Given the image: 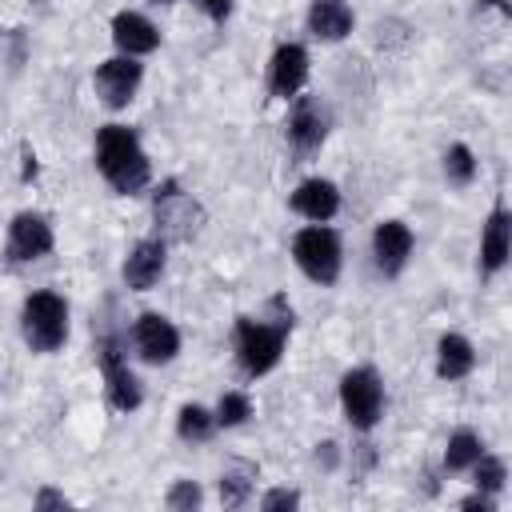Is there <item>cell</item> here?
I'll return each mask as SVG.
<instances>
[{
    "instance_id": "4fadbf2b",
    "label": "cell",
    "mask_w": 512,
    "mask_h": 512,
    "mask_svg": "<svg viewBox=\"0 0 512 512\" xmlns=\"http://www.w3.org/2000/svg\"><path fill=\"white\" fill-rule=\"evenodd\" d=\"M304 80H308V52L300 44H280L268 64V92L288 100L304 88Z\"/></svg>"
},
{
    "instance_id": "52a82bcc",
    "label": "cell",
    "mask_w": 512,
    "mask_h": 512,
    "mask_svg": "<svg viewBox=\"0 0 512 512\" xmlns=\"http://www.w3.org/2000/svg\"><path fill=\"white\" fill-rule=\"evenodd\" d=\"M152 212H156L160 232H164V236H176V240L196 236V228H200V220H204L200 204H196L192 196H184V192H180V180H164V184L156 188Z\"/></svg>"
},
{
    "instance_id": "30bf717a",
    "label": "cell",
    "mask_w": 512,
    "mask_h": 512,
    "mask_svg": "<svg viewBox=\"0 0 512 512\" xmlns=\"http://www.w3.org/2000/svg\"><path fill=\"white\" fill-rule=\"evenodd\" d=\"M132 340H136V352L148 364H168L180 352V332L160 312H140L136 316V328H132Z\"/></svg>"
},
{
    "instance_id": "484cf974",
    "label": "cell",
    "mask_w": 512,
    "mask_h": 512,
    "mask_svg": "<svg viewBox=\"0 0 512 512\" xmlns=\"http://www.w3.org/2000/svg\"><path fill=\"white\" fill-rule=\"evenodd\" d=\"M200 500H204V492H200L196 480H176V484L168 488V496H164V504H168L172 512H192V508H200Z\"/></svg>"
},
{
    "instance_id": "277c9868",
    "label": "cell",
    "mask_w": 512,
    "mask_h": 512,
    "mask_svg": "<svg viewBox=\"0 0 512 512\" xmlns=\"http://www.w3.org/2000/svg\"><path fill=\"white\" fill-rule=\"evenodd\" d=\"M284 336H288L284 324H264V320L240 316V320H236V360H240V372H244V376H264V372H272V368L280 364Z\"/></svg>"
},
{
    "instance_id": "83f0119b",
    "label": "cell",
    "mask_w": 512,
    "mask_h": 512,
    "mask_svg": "<svg viewBox=\"0 0 512 512\" xmlns=\"http://www.w3.org/2000/svg\"><path fill=\"white\" fill-rule=\"evenodd\" d=\"M32 508H36V512H44V508H68V496L56 492V488H40L36 500H32Z\"/></svg>"
},
{
    "instance_id": "9a60e30c",
    "label": "cell",
    "mask_w": 512,
    "mask_h": 512,
    "mask_svg": "<svg viewBox=\"0 0 512 512\" xmlns=\"http://www.w3.org/2000/svg\"><path fill=\"white\" fill-rule=\"evenodd\" d=\"M292 212H300V216L312 220V224L332 220V216L340 212V192H336V184H332V180H320V176L304 180V184L292 192Z\"/></svg>"
},
{
    "instance_id": "44dd1931",
    "label": "cell",
    "mask_w": 512,
    "mask_h": 512,
    "mask_svg": "<svg viewBox=\"0 0 512 512\" xmlns=\"http://www.w3.org/2000/svg\"><path fill=\"white\" fill-rule=\"evenodd\" d=\"M252 484H256V468H252V464H232V468L220 476V500H224L228 508H240V504H248Z\"/></svg>"
},
{
    "instance_id": "d6a6232c",
    "label": "cell",
    "mask_w": 512,
    "mask_h": 512,
    "mask_svg": "<svg viewBox=\"0 0 512 512\" xmlns=\"http://www.w3.org/2000/svg\"><path fill=\"white\" fill-rule=\"evenodd\" d=\"M492 4H500V8H508V4H504V0H492Z\"/></svg>"
},
{
    "instance_id": "836d02e7",
    "label": "cell",
    "mask_w": 512,
    "mask_h": 512,
    "mask_svg": "<svg viewBox=\"0 0 512 512\" xmlns=\"http://www.w3.org/2000/svg\"><path fill=\"white\" fill-rule=\"evenodd\" d=\"M156 4H160V0H156Z\"/></svg>"
},
{
    "instance_id": "603a6c76",
    "label": "cell",
    "mask_w": 512,
    "mask_h": 512,
    "mask_svg": "<svg viewBox=\"0 0 512 512\" xmlns=\"http://www.w3.org/2000/svg\"><path fill=\"white\" fill-rule=\"evenodd\" d=\"M444 176H448V184H456V188L472 184V176H476V156H472L468 144H452V148L444 152Z\"/></svg>"
},
{
    "instance_id": "f1b7e54d",
    "label": "cell",
    "mask_w": 512,
    "mask_h": 512,
    "mask_svg": "<svg viewBox=\"0 0 512 512\" xmlns=\"http://www.w3.org/2000/svg\"><path fill=\"white\" fill-rule=\"evenodd\" d=\"M460 508H464V512H496V500H492V492H480V488H476V496L460 500Z\"/></svg>"
},
{
    "instance_id": "ffe728a7",
    "label": "cell",
    "mask_w": 512,
    "mask_h": 512,
    "mask_svg": "<svg viewBox=\"0 0 512 512\" xmlns=\"http://www.w3.org/2000/svg\"><path fill=\"white\" fill-rule=\"evenodd\" d=\"M480 452H484L480 436H476L472 428H460V432H452V436H448L444 468H448V472H464V468H472V464H476V456H480Z\"/></svg>"
},
{
    "instance_id": "d6986e66",
    "label": "cell",
    "mask_w": 512,
    "mask_h": 512,
    "mask_svg": "<svg viewBox=\"0 0 512 512\" xmlns=\"http://www.w3.org/2000/svg\"><path fill=\"white\" fill-rule=\"evenodd\" d=\"M472 368H476L472 344H468L460 332L440 336V344H436V376H440V380H464Z\"/></svg>"
},
{
    "instance_id": "6da1fadb",
    "label": "cell",
    "mask_w": 512,
    "mask_h": 512,
    "mask_svg": "<svg viewBox=\"0 0 512 512\" xmlns=\"http://www.w3.org/2000/svg\"><path fill=\"white\" fill-rule=\"evenodd\" d=\"M96 168H100V176L120 196L144 192L148 188V176H152V164H148L136 132L124 128V124H104L96 132Z\"/></svg>"
},
{
    "instance_id": "9c48e42d",
    "label": "cell",
    "mask_w": 512,
    "mask_h": 512,
    "mask_svg": "<svg viewBox=\"0 0 512 512\" xmlns=\"http://www.w3.org/2000/svg\"><path fill=\"white\" fill-rule=\"evenodd\" d=\"M140 80H144V68L136 64V56H112L92 72V88L108 108H124L136 96Z\"/></svg>"
},
{
    "instance_id": "cb8c5ba5",
    "label": "cell",
    "mask_w": 512,
    "mask_h": 512,
    "mask_svg": "<svg viewBox=\"0 0 512 512\" xmlns=\"http://www.w3.org/2000/svg\"><path fill=\"white\" fill-rule=\"evenodd\" d=\"M472 476H476V488L480 492H500L504 488V480H508V468H504V460L500 456H476V464H472Z\"/></svg>"
},
{
    "instance_id": "ac0fdd59",
    "label": "cell",
    "mask_w": 512,
    "mask_h": 512,
    "mask_svg": "<svg viewBox=\"0 0 512 512\" xmlns=\"http://www.w3.org/2000/svg\"><path fill=\"white\" fill-rule=\"evenodd\" d=\"M352 24H356V16L344 0H312V8H308V32L316 40H344L352 32Z\"/></svg>"
},
{
    "instance_id": "e0dca14e",
    "label": "cell",
    "mask_w": 512,
    "mask_h": 512,
    "mask_svg": "<svg viewBox=\"0 0 512 512\" xmlns=\"http://www.w3.org/2000/svg\"><path fill=\"white\" fill-rule=\"evenodd\" d=\"M112 40H116V48L124 56H144V52H152L160 44V32L140 12H116L112 16Z\"/></svg>"
},
{
    "instance_id": "f546056e",
    "label": "cell",
    "mask_w": 512,
    "mask_h": 512,
    "mask_svg": "<svg viewBox=\"0 0 512 512\" xmlns=\"http://www.w3.org/2000/svg\"><path fill=\"white\" fill-rule=\"evenodd\" d=\"M196 4H200V8H204L212 20H224V16L232 12V0H196Z\"/></svg>"
},
{
    "instance_id": "3957f363",
    "label": "cell",
    "mask_w": 512,
    "mask_h": 512,
    "mask_svg": "<svg viewBox=\"0 0 512 512\" xmlns=\"http://www.w3.org/2000/svg\"><path fill=\"white\" fill-rule=\"evenodd\" d=\"M292 260L296 268L316 280V284H336L340 280V264H344V252H340V236L328 228V224H312V228H300L292 236Z\"/></svg>"
},
{
    "instance_id": "ba28073f",
    "label": "cell",
    "mask_w": 512,
    "mask_h": 512,
    "mask_svg": "<svg viewBox=\"0 0 512 512\" xmlns=\"http://www.w3.org/2000/svg\"><path fill=\"white\" fill-rule=\"evenodd\" d=\"M44 252H52V224L40 212H16L12 224H8L4 260L8 264H28V260H40Z\"/></svg>"
},
{
    "instance_id": "5bb4252c",
    "label": "cell",
    "mask_w": 512,
    "mask_h": 512,
    "mask_svg": "<svg viewBox=\"0 0 512 512\" xmlns=\"http://www.w3.org/2000/svg\"><path fill=\"white\" fill-rule=\"evenodd\" d=\"M512 256V216L504 204H496L488 212V224H484V236H480V272L484 276H496Z\"/></svg>"
},
{
    "instance_id": "d4e9b609",
    "label": "cell",
    "mask_w": 512,
    "mask_h": 512,
    "mask_svg": "<svg viewBox=\"0 0 512 512\" xmlns=\"http://www.w3.org/2000/svg\"><path fill=\"white\" fill-rule=\"evenodd\" d=\"M252 416V400L244 396V392H224L220 396V404H216V424L220 428H236V424H244Z\"/></svg>"
},
{
    "instance_id": "1f68e13d",
    "label": "cell",
    "mask_w": 512,
    "mask_h": 512,
    "mask_svg": "<svg viewBox=\"0 0 512 512\" xmlns=\"http://www.w3.org/2000/svg\"><path fill=\"white\" fill-rule=\"evenodd\" d=\"M20 160H24V172H20V180H36V152L24 144L20 148Z\"/></svg>"
},
{
    "instance_id": "8992f818",
    "label": "cell",
    "mask_w": 512,
    "mask_h": 512,
    "mask_svg": "<svg viewBox=\"0 0 512 512\" xmlns=\"http://www.w3.org/2000/svg\"><path fill=\"white\" fill-rule=\"evenodd\" d=\"M96 360H100V372H104V384H108V404L116 412H136L140 400H144V392H140L136 372L124 360L120 340L116 336H100L96 340Z\"/></svg>"
},
{
    "instance_id": "4dcf8cb0",
    "label": "cell",
    "mask_w": 512,
    "mask_h": 512,
    "mask_svg": "<svg viewBox=\"0 0 512 512\" xmlns=\"http://www.w3.org/2000/svg\"><path fill=\"white\" fill-rule=\"evenodd\" d=\"M316 460H320L324 468H336V460H340V452H336V444H332V440H324V444L316 448Z\"/></svg>"
},
{
    "instance_id": "5b68a950",
    "label": "cell",
    "mask_w": 512,
    "mask_h": 512,
    "mask_svg": "<svg viewBox=\"0 0 512 512\" xmlns=\"http://www.w3.org/2000/svg\"><path fill=\"white\" fill-rule=\"evenodd\" d=\"M340 404H344V416L352 428L368 432L376 428L380 412H384V384L372 368H352L340 376Z\"/></svg>"
},
{
    "instance_id": "4316f807",
    "label": "cell",
    "mask_w": 512,
    "mask_h": 512,
    "mask_svg": "<svg viewBox=\"0 0 512 512\" xmlns=\"http://www.w3.org/2000/svg\"><path fill=\"white\" fill-rule=\"evenodd\" d=\"M296 504H300V492H292V488H272V492L260 500L264 512H292Z\"/></svg>"
},
{
    "instance_id": "7c38bea8",
    "label": "cell",
    "mask_w": 512,
    "mask_h": 512,
    "mask_svg": "<svg viewBox=\"0 0 512 512\" xmlns=\"http://www.w3.org/2000/svg\"><path fill=\"white\" fill-rule=\"evenodd\" d=\"M324 136H328V116H324L320 100L316 96H296L292 112H288V140H292V148L300 156H308V152H316L324 144Z\"/></svg>"
},
{
    "instance_id": "8fae6325",
    "label": "cell",
    "mask_w": 512,
    "mask_h": 512,
    "mask_svg": "<svg viewBox=\"0 0 512 512\" xmlns=\"http://www.w3.org/2000/svg\"><path fill=\"white\" fill-rule=\"evenodd\" d=\"M412 256V228L404 220H380L372 232V260L380 276H400Z\"/></svg>"
},
{
    "instance_id": "7a4b0ae2",
    "label": "cell",
    "mask_w": 512,
    "mask_h": 512,
    "mask_svg": "<svg viewBox=\"0 0 512 512\" xmlns=\"http://www.w3.org/2000/svg\"><path fill=\"white\" fill-rule=\"evenodd\" d=\"M20 332L32 352H56L68 340V304L56 292H32L20 308Z\"/></svg>"
},
{
    "instance_id": "7402d4cb",
    "label": "cell",
    "mask_w": 512,
    "mask_h": 512,
    "mask_svg": "<svg viewBox=\"0 0 512 512\" xmlns=\"http://www.w3.org/2000/svg\"><path fill=\"white\" fill-rule=\"evenodd\" d=\"M212 428H216V416L208 408H200V404H184L180 416H176V432L188 444H204L212 436Z\"/></svg>"
},
{
    "instance_id": "2e32d148",
    "label": "cell",
    "mask_w": 512,
    "mask_h": 512,
    "mask_svg": "<svg viewBox=\"0 0 512 512\" xmlns=\"http://www.w3.org/2000/svg\"><path fill=\"white\" fill-rule=\"evenodd\" d=\"M160 272H164V240L160 236H148V240H140L128 252V260H124V284L136 288V292H144V288H152L160 280Z\"/></svg>"
}]
</instances>
